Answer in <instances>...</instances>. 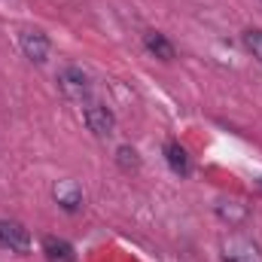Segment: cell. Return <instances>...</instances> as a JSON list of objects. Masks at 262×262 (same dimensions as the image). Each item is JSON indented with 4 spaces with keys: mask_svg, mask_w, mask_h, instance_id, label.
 <instances>
[{
    "mask_svg": "<svg viewBox=\"0 0 262 262\" xmlns=\"http://www.w3.org/2000/svg\"><path fill=\"white\" fill-rule=\"evenodd\" d=\"M58 89L64 92V98H70V101H82L92 92V79H89V73L82 67L67 64L58 70Z\"/></svg>",
    "mask_w": 262,
    "mask_h": 262,
    "instance_id": "6da1fadb",
    "label": "cell"
},
{
    "mask_svg": "<svg viewBox=\"0 0 262 262\" xmlns=\"http://www.w3.org/2000/svg\"><path fill=\"white\" fill-rule=\"evenodd\" d=\"M0 247L3 250H12V253H25L31 247V235L25 226L18 223H9V220H0Z\"/></svg>",
    "mask_w": 262,
    "mask_h": 262,
    "instance_id": "7a4b0ae2",
    "label": "cell"
},
{
    "mask_svg": "<svg viewBox=\"0 0 262 262\" xmlns=\"http://www.w3.org/2000/svg\"><path fill=\"white\" fill-rule=\"evenodd\" d=\"M82 119H85L89 131H92V134H98V137H107V134H113V125H116L113 113H110L104 104H89V107L82 110Z\"/></svg>",
    "mask_w": 262,
    "mask_h": 262,
    "instance_id": "3957f363",
    "label": "cell"
},
{
    "mask_svg": "<svg viewBox=\"0 0 262 262\" xmlns=\"http://www.w3.org/2000/svg\"><path fill=\"white\" fill-rule=\"evenodd\" d=\"M223 259L226 262H262V253L256 244H250L247 238H232L223 244Z\"/></svg>",
    "mask_w": 262,
    "mask_h": 262,
    "instance_id": "277c9868",
    "label": "cell"
},
{
    "mask_svg": "<svg viewBox=\"0 0 262 262\" xmlns=\"http://www.w3.org/2000/svg\"><path fill=\"white\" fill-rule=\"evenodd\" d=\"M18 43H21V52H25L31 61L43 64V61L49 58V40H46V34H40V31H21Z\"/></svg>",
    "mask_w": 262,
    "mask_h": 262,
    "instance_id": "5b68a950",
    "label": "cell"
},
{
    "mask_svg": "<svg viewBox=\"0 0 262 262\" xmlns=\"http://www.w3.org/2000/svg\"><path fill=\"white\" fill-rule=\"evenodd\" d=\"M52 195L58 201V207L67 210V213H76V210L82 207V189H79L73 180H58L55 189H52Z\"/></svg>",
    "mask_w": 262,
    "mask_h": 262,
    "instance_id": "8992f818",
    "label": "cell"
},
{
    "mask_svg": "<svg viewBox=\"0 0 262 262\" xmlns=\"http://www.w3.org/2000/svg\"><path fill=\"white\" fill-rule=\"evenodd\" d=\"M143 46H146L156 58H162V61H174V46L168 43L165 34H159V31H146V34H143Z\"/></svg>",
    "mask_w": 262,
    "mask_h": 262,
    "instance_id": "52a82bcc",
    "label": "cell"
},
{
    "mask_svg": "<svg viewBox=\"0 0 262 262\" xmlns=\"http://www.w3.org/2000/svg\"><path fill=\"white\" fill-rule=\"evenodd\" d=\"M165 159H168L174 174H180V177L189 174V156H186V149L180 143H165Z\"/></svg>",
    "mask_w": 262,
    "mask_h": 262,
    "instance_id": "ba28073f",
    "label": "cell"
},
{
    "mask_svg": "<svg viewBox=\"0 0 262 262\" xmlns=\"http://www.w3.org/2000/svg\"><path fill=\"white\" fill-rule=\"evenodd\" d=\"M43 250H46V256L52 262H73V247L67 244V241H61V238H46L43 241Z\"/></svg>",
    "mask_w": 262,
    "mask_h": 262,
    "instance_id": "9c48e42d",
    "label": "cell"
},
{
    "mask_svg": "<svg viewBox=\"0 0 262 262\" xmlns=\"http://www.w3.org/2000/svg\"><path fill=\"white\" fill-rule=\"evenodd\" d=\"M216 213H220L229 226H238V223L247 220V207L238 204V201H220V204H216Z\"/></svg>",
    "mask_w": 262,
    "mask_h": 262,
    "instance_id": "30bf717a",
    "label": "cell"
},
{
    "mask_svg": "<svg viewBox=\"0 0 262 262\" xmlns=\"http://www.w3.org/2000/svg\"><path fill=\"white\" fill-rule=\"evenodd\" d=\"M116 162H119L122 171H137L140 168V156H137L134 146H119L116 149Z\"/></svg>",
    "mask_w": 262,
    "mask_h": 262,
    "instance_id": "8fae6325",
    "label": "cell"
},
{
    "mask_svg": "<svg viewBox=\"0 0 262 262\" xmlns=\"http://www.w3.org/2000/svg\"><path fill=\"white\" fill-rule=\"evenodd\" d=\"M244 46L253 52L256 61H262V31H247L244 34Z\"/></svg>",
    "mask_w": 262,
    "mask_h": 262,
    "instance_id": "7c38bea8",
    "label": "cell"
}]
</instances>
